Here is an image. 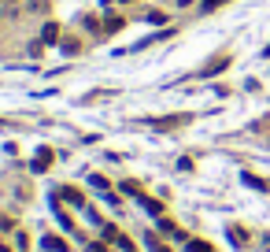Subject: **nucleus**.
Returning a JSON list of instances; mask_svg holds the SVG:
<instances>
[{
  "mask_svg": "<svg viewBox=\"0 0 270 252\" xmlns=\"http://www.w3.org/2000/svg\"><path fill=\"white\" fill-rule=\"evenodd\" d=\"M59 197H63V200H67V204H74V208H85V197H82V193H78V189H74V185H63V189H59Z\"/></svg>",
  "mask_w": 270,
  "mask_h": 252,
  "instance_id": "nucleus-1",
  "label": "nucleus"
},
{
  "mask_svg": "<svg viewBox=\"0 0 270 252\" xmlns=\"http://www.w3.org/2000/svg\"><path fill=\"white\" fill-rule=\"evenodd\" d=\"M141 208H145L148 215H163V204H160V200H148V197H141Z\"/></svg>",
  "mask_w": 270,
  "mask_h": 252,
  "instance_id": "nucleus-5",
  "label": "nucleus"
},
{
  "mask_svg": "<svg viewBox=\"0 0 270 252\" xmlns=\"http://www.w3.org/2000/svg\"><path fill=\"white\" fill-rule=\"evenodd\" d=\"M137 189H141L137 182H122V193H130V197H141V193H137Z\"/></svg>",
  "mask_w": 270,
  "mask_h": 252,
  "instance_id": "nucleus-10",
  "label": "nucleus"
},
{
  "mask_svg": "<svg viewBox=\"0 0 270 252\" xmlns=\"http://www.w3.org/2000/svg\"><path fill=\"white\" fill-rule=\"evenodd\" d=\"M122 26H126V19H122V15H107V26H104V30H107V34H119Z\"/></svg>",
  "mask_w": 270,
  "mask_h": 252,
  "instance_id": "nucleus-6",
  "label": "nucleus"
},
{
  "mask_svg": "<svg viewBox=\"0 0 270 252\" xmlns=\"http://www.w3.org/2000/svg\"><path fill=\"white\" fill-rule=\"evenodd\" d=\"M85 252H107V245H104V241H97V245H89Z\"/></svg>",
  "mask_w": 270,
  "mask_h": 252,
  "instance_id": "nucleus-11",
  "label": "nucleus"
},
{
  "mask_svg": "<svg viewBox=\"0 0 270 252\" xmlns=\"http://www.w3.org/2000/svg\"><path fill=\"white\" fill-rule=\"evenodd\" d=\"M222 0H204V11H211V8H218Z\"/></svg>",
  "mask_w": 270,
  "mask_h": 252,
  "instance_id": "nucleus-12",
  "label": "nucleus"
},
{
  "mask_svg": "<svg viewBox=\"0 0 270 252\" xmlns=\"http://www.w3.org/2000/svg\"><path fill=\"white\" fill-rule=\"evenodd\" d=\"M189 252H215L208 241H189Z\"/></svg>",
  "mask_w": 270,
  "mask_h": 252,
  "instance_id": "nucleus-9",
  "label": "nucleus"
},
{
  "mask_svg": "<svg viewBox=\"0 0 270 252\" xmlns=\"http://www.w3.org/2000/svg\"><path fill=\"white\" fill-rule=\"evenodd\" d=\"M230 238H233V245H244V241H248V234H244L241 226H230Z\"/></svg>",
  "mask_w": 270,
  "mask_h": 252,
  "instance_id": "nucleus-7",
  "label": "nucleus"
},
{
  "mask_svg": "<svg viewBox=\"0 0 270 252\" xmlns=\"http://www.w3.org/2000/svg\"><path fill=\"white\" fill-rule=\"evenodd\" d=\"M41 248H44V252H71L67 241H63V238H52V234H49V238H41Z\"/></svg>",
  "mask_w": 270,
  "mask_h": 252,
  "instance_id": "nucleus-3",
  "label": "nucleus"
},
{
  "mask_svg": "<svg viewBox=\"0 0 270 252\" xmlns=\"http://www.w3.org/2000/svg\"><path fill=\"white\" fill-rule=\"evenodd\" d=\"M230 67V56H218V59H211L208 67L200 71V78H211V74H218V71H226Z\"/></svg>",
  "mask_w": 270,
  "mask_h": 252,
  "instance_id": "nucleus-2",
  "label": "nucleus"
},
{
  "mask_svg": "<svg viewBox=\"0 0 270 252\" xmlns=\"http://www.w3.org/2000/svg\"><path fill=\"white\" fill-rule=\"evenodd\" d=\"M49 163H52V152H49V149H41V152H37V160H34V171L41 175V171H49Z\"/></svg>",
  "mask_w": 270,
  "mask_h": 252,
  "instance_id": "nucleus-4",
  "label": "nucleus"
},
{
  "mask_svg": "<svg viewBox=\"0 0 270 252\" xmlns=\"http://www.w3.org/2000/svg\"><path fill=\"white\" fill-rule=\"evenodd\" d=\"M41 37H44V41H56V37H59V26H56V23H49V26L41 30Z\"/></svg>",
  "mask_w": 270,
  "mask_h": 252,
  "instance_id": "nucleus-8",
  "label": "nucleus"
}]
</instances>
